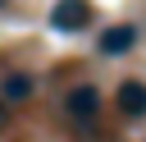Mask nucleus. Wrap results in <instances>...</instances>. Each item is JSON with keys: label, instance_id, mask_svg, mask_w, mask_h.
<instances>
[{"label": "nucleus", "instance_id": "obj_3", "mask_svg": "<svg viewBox=\"0 0 146 142\" xmlns=\"http://www.w3.org/2000/svg\"><path fill=\"white\" fill-rule=\"evenodd\" d=\"M64 105H68L73 119H96V110H100V92H96V87H73Z\"/></svg>", "mask_w": 146, "mask_h": 142}, {"label": "nucleus", "instance_id": "obj_5", "mask_svg": "<svg viewBox=\"0 0 146 142\" xmlns=\"http://www.w3.org/2000/svg\"><path fill=\"white\" fill-rule=\"evenodd\" d=\"M32 92H36V78H32V73H9V78L0 82V96H5V101H27Z\"/></svg>", "mask_w": 146, "mask_h": 142}, {"label": "nucleus", "instance_id": "obj_2", "mask_svg": "<svg viewBox=\"0 0 146 142\" xmlns=\"http://www.w3.org/2000/svg\"><path fill=\"white\" fill-rule=\"evenodd\" d=\"M114 105H119L128 119H141V115H146V82H137V78L119 82V96H114Z\"/></svg>", "mask_w": 146, "mask_h": 142}, {"label": "nucleus", "instance_id": "obj_4", "mask_svg": "<svg viewBox=\"0 0 146 142\" xmlns=\"http://www.w3.org/2000/svg\"><path fill=\"white\" fill-rule=\"evenodd\" d=\"M132 41H137V27L132 23H119V27L100 32V55H123V50H132Z\"/></svg>", "mask_w": 146, "mask_h": 142}, {"label": "nucleus", "instance_id": "obj_1", "mask_svg": "<svg viewBox=\"0 0 146 142\" xmlns=\"http://www.w3.org/2000/svg\"><path fill=\"white\" fill-rule=\"evenodd\" d=\"M87 18H91V5L87 0H59L50 9V23L59 32H78V27H87Z\"/></svg>", "mask_w": 146, "mask_h": 142}]
</instances>
